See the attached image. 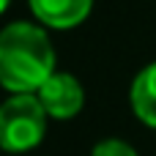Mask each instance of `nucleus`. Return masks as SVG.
Returning a JSON list of instances; mask_svg holds the SVG:
<instances>
[{"label":"nucleus","instance_id":"nucleus-2","mask_svg":"<svg viewBox=\"0 0 156 156\" xmlns=\"http://www.w3.org/2000/svg\"><path fill=\"white\" fill-rule=\"evenodd\" d=\"M47 110L33 93H14L0 110V143L5 151H30L44 140Z\"/></svg>","mask_w":156,"mask_h":156},{"label":"nucleus","instance_id":"nucleus-3","mask_svg":"<svg viewBox=\"0 0 156 156\" xmlns=\"http://www.w3.org/2000/svg\"><path fill=\"white\" fill-rule=\"evenodd\" d=\"M38 101L44 104L47 115L58 118V121H66V118H74L80 110H82V85L77 82V77L71 74H52L38 90H36Z\"/></svg>","mask_w":156,"mask_h":156},{"label":"nucleus","instance_id":"nucleus-1","mask_svg":"<svg viewBox=\"0 0 156 156\" xmlns=\"http://www.w3.org/2000/svg\"><path fill=\"white\" fill-rule=\"evenodd\" d=\"M55 52L47 33L27 22H14L0 36V82L14 93L38 90L55 71Z\"/></svg>","mask_w":156,"mask_h":156},{"label":"nucleus","instance_id":"nucleus-7","mask_svg":"<svg viewBox=\"0 0 156 156\" xmlns=\"http://www.w3.org/2000/svg\"><path fill=\"white\" fill-rule=\"evenodd\" d=\"M8 3H11V0H3V8H8Z\"/></svg>","mask_w":156,"mask_h":156},{"label":"nucleus","instance_id":"nucleus-4","mask_svg":"<svg viewBox=\"0 0 156 156\" xmlns=\"http://www.w3.org/2000/svg\"><path fill=\"white\" fill-rule=\"evenodd\" d=\"M90 5H93V0H30L33 14L44 25L58 27V30L80 25L90 14Z\"/></svg>","mask_w":156,"mask_h":156},{"label":"nucleus","instance_id":"nucleus-5","mask_svg":"<svg viewBox=\"0 0 156 156\" xmlns=\"http://www.w3.org/2000/svg\"><path fill=\"white\" fill-rule=\"evenodd\" d=\"M132 107L143 123L156 129V63L145 66L132 82Z\"/></svg>","mask_w":156,"mask_h":156},{"label":"nucleus","instance_id":"nucleus-6","mask_svg":"<svg viewBox=\"0 0 156 156\" xmlns=\"http://www.w3.org/2000/svg\"><path fill=\"white\" fill-rule=\"evenodd\" d=\"M93 156H137V151L123 140H104L93 148Z\"/></svg>","mask_w":156,"mask_h":156}]
</instances>
